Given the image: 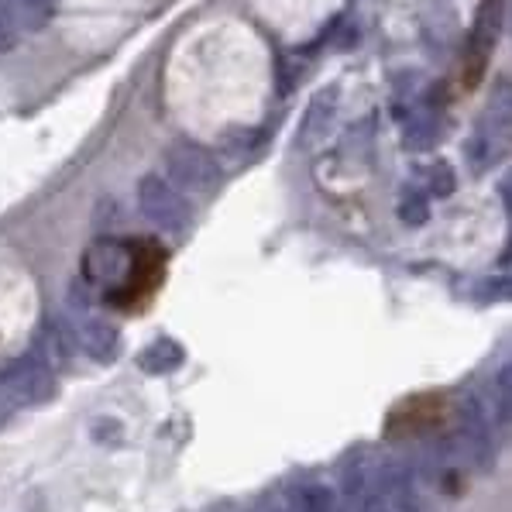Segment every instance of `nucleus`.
Instances as JSON below:
<instances>
[{
  "label": "nucleus",
  "mask_w": 512,
  "mask_h": 512,
  "mask_svg": "<svg viewBox=\"0 0 512 512\" xmlns=\"http://www.w3.org/2000/svg\"><path fill=\"white\" fill-rule=\"evenodd\" d=\"M341 488L354 512H389V502H385L382 488L375 482V471L368 468V461L361 454H351L341 464Z\"/></svg>",
  "instance_id": "20e7f679"
},
{
  "label": "nucleus",
  "mask_w": 512,
  "mask_h": 512,
  "mask_svg": "<svg viewBox=\"0 0 512 512\" xmlns=\"http://www.w3.org/2000/svg\"><path fill=\"white\" fill-rule=\"evenodd\" d=\"M440 135V121L433 110H416L413 121L406 124V148H416V152H423V148H430L433 141Z\"/></svg>",
  "instance_id": "4468645a"
},
{
  "label": "nucleus",
  "mask_w": 512,
  "mask_h": 512,
  "mask_svg": "<svg viewBox=\"0 0 512 512\" xmlns=\"http://www.w3.org/2000/svg\"><path fill=\"white\" fill-rule=\"evenodd\" d=\"M138 207H141V214L159 227V231H169V234H183L189 227V217H193L189 214L186 196L162 176L141 179L138 183Z\"/></svg>",
  "instance_id": "f03ea898"
},
{
  "label": "nucleus",
  "mask_w": 512,
  "mask_h": 512,
  "mask_svg": "<svg viewBox=\"0 0 512 512\" xmlns=\"http://www.w3.org/2000/svg\"><path fill=\"white\" fill-rule=\"evenodd\" d=\"M131 269V255L121 241H97L83 258V275L90 282H117Z\"/></svg>",
  "instance_id": "0eeeda50"
},
{
  "label": "nucleus",
  "mask_w": 512,
  "mask_h": 512,
  "mask_svg": "<svg viewBox=\"0 0 512 512\" xmlns=\"http://www.w3.org/2000/svg\"><path fill=\"white\" fill-rule=\"evenodd\" d=\"M375 475H378L375 482H378V488H382L385 502H389V512H430L427 499L420 495L413 475H409L403 464L389 461V464H382Z\"/></svg>",
  "instance_id": "39448f33"
},
{
  "label": "nucleus",
  "mask_w": 512,
  "mask_h": 512,
  "mask_svg": "<svg viewBox=\"0 0 512 512\" xmlns=\"http://www.w3.org/2000/svg\"><path fill=\"white\" fill-rule=\"evenodd\" d=\"M165 169H169V183L179 193H214L220 186V176H224L214 155L203 145H193V141L172 145L169 155H165Z\"/></svg>",
  "instance_id": "f257e3e1"
},
{
  "label": "nucleus",
  "mask_w": 512,
  "mask_h": 512,
  "mask_svg": "<svg viewBox=\"0 0 512 512\" xmlns=\"http://www.w3.org/2000/svg\"><path fill=\"white\" fill-rule=\"evenodd\" d=\"M183 361H186L183 344L172 341V337H159V341H152L141 351L138 365L145 368L148 375H172L176 368H183Z\"/></svg>",
  "instance_id": "9b49d317"
},
{
  "label": "nucleus",
  "mask_w": 512,
  "mask_h": 512,
  "mask_svg": "<svg viewBox=\"0 0 512 512\" xmlns=\"http://www.w3.org/2000/svg\"><path fill=\"white\" fill-rule=\"evenodd\" d=\"M11 45H14V28H11V21L4 18V11H0V52L11 49Z\"/></svg>",
  "instance_id": "f3484780"
},
{
  "label": "nucleus",
  "mask_w": 512,
  "mask_h": 512,
  "mask_svg": "<svg viewBox=\"0 0 512 512\" xmlns=\"http://www.w3.org/2000/svg\"><path fill=\"white\" fill-rule=\"evenodd\" d=\"M337 104H341V93L334 86L320 90L317 97L310 100V110L303 117V128H299V145L303 148H317L320 141L330 135V124L337 117Z\"/></svg>",
  "instance_id": "6e6552de"
},
{
  "label": "nucleus",
  "mask_w": 512,
  "mask_h": 512,
  "mask_svg": "<svg viewBox=\"0 0 512 512\" xmlns=\"http://www.w3.org/2000/svg\"><path fill=\"white\" fill-rule=\"evenodd\" d=\"M0 11L11 21V28L35 31L52 18V0H0Z\"/></svg>",
  "instance_id": "f8f14e48"
},
{
  "label": "nucleus",
  "mask_w": 512,
  "mask_h": 512,
  "mask_svg": "<svg viewBox=\"0 0 512 512\" xmlns=\"http://www.w3.org/2000/svg\"><path fill=\"white\" fill-rule=\"evenodd\" d=\"M289 506H293V512H334L337 499L324 482H299L289 492Z\"/></svg>",
  "instance_id": "ddd939ff"
},
{
  "label": "nucleus",
  "mask_w": 512,
  "mask_h": 512,
  "mask_svg": "<svg viewBox=\"0 0 512 512\" xmlns=\"http://www.w3.org/2000/svg\"><path fill=\"white\" fill-rule=\"evenodd\" d=\"M0 385H4L7 399L14 406H42L55 396V375L35 354L14 358L11 365L0 372Z\"/></svg>",
  "instance_id": "7ed1b4c3"
},
{
  "label": "nucleus",
  "mask_w": 512,
  "mask_h": 512,
  "mask_svg": "<svg viewBox=\"0 0 512 512\" xmlns=\"http://www.w3.org/2000/svg\"><path fill=\"white\" fill-rule=\"evenodd\" d=\"M76 344L90 354L93 361H114L121 354V330L100 317H83L76 327Z\"/></svg>",
  "instance_id": "1a4fd4ad"
},
{
  "label": "nucleus",
  "mask_w": 512,
  "mask_h": 512,
  "mask_svg": "<svg viewBox=\"0 0 512 512\" xmlns=\"http://www.w3.org/2000/svg\"><path fill=\"white\" fill-rule=\"evenodd\" d=\"M427 186H430V193L433 196H451L454 193V186H458V179H454V169L447 162H433L430 165V172H427Z\"/></svg>",
  "instance_id": "dca6fc26"
},
{
  "label": "nucleus",
  "mask_w": 512,
  "mask_h": 512,
  "mask_svg": "<svg viewBox=\"0 0 512 512\" xmlns=\"http://www.w3.org/2000/svg\"><path fill=\"white\" fill-rule=\"evenodd\" d=\"M11 413H14V403H11V399H7L4 385H0V423H7V420H11Z\"/></svg>",
  "instance_id": "a211bd4d"
},
{
  "label": "nucleus",
  "mask_w": 512,
  "mask_h": 512,
  "mask_svg": "<svg viewBox=\"0 0 512 512\" xmlns=\"http://www.w3.org/2000/svg\"><path fill=\"white\" fill-rule=\"evenodd\" d=\"M73 344H76V334H69L66 324H59V320H49L35 337V358H42L49 368H59L69 361Z\"/></svg>",
  "instance_id": "9d476101"
},
{
  "label": "nucleus",
  "mask_w": 512,
  "mask_h": 512,
  "mask_svg": "<svg viewBox=\"0 0 512 512\" xmlns=\"http://www.w3.org/2000/svg\"><path fill=\"white\" fill-rule=\"evenodd\" d=\"M399 217H403V224L409 227H420V224H427L430 220V203H427V196L423 193H406L403 200H399Z\"/></svg>",
  "instance_id": "2eb2a0df"
},
{
  "label": "nucleus",
  "mask_w": 512,
  "mask_h": 512,
  "mask_svg": "<svg viewBox=\"0 0 512 512\" xmlns=\"http://www.w3.org/2000/svg\"><path fill=\"white\" fill-rule=\"evenodd\" d=\"M275 512H286V509H275ZM289 512H293V509H289Z\"/></svg>",
  "instance_id": "6ab92c4d"
},
{
  "label": "nucleus",
  "mask_w": 512,
  "mask_h": 512,
  "mask_svg": "<svg viewBox=\"0 0 512 512\" xmlns=\"http://www.w3.org/2000/svg\"><path fill=\"white\" fill-rule=\"evenodd\" d=\"M502 18H506V7L502 0H482L475 14V25H471V59H475V76L478 69L485 66V59L492 55V49L499 45V35H502Z\"/></svg>",
  "instance_id": "423d86ee"
},
{
  "label": "nucleus",
  "mask_w": 512,
  "mask_h": 512,
  "mask_svg": "<svg viewBox=\"0 0 512 512\" xmlns=\"http://www.w3.org/2000/svg\"><path fill=\"white\" fill-rule=\"evenodd\" d=\"M334 512H341V506H337V509H334Z\"/></svg>",
  "instance_id": "aec40b11"
}]
</instances>
